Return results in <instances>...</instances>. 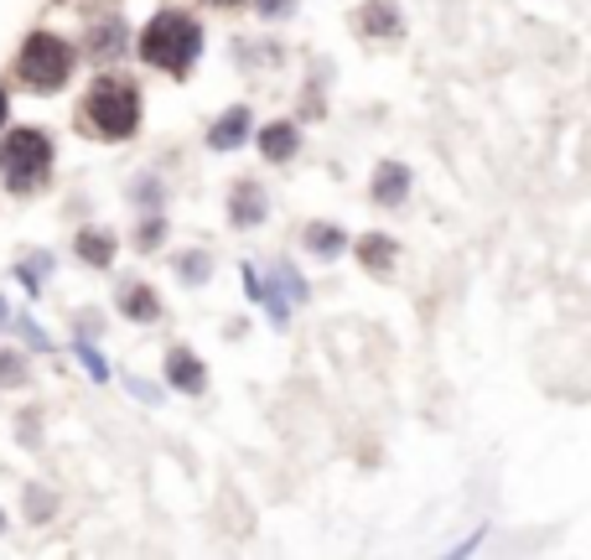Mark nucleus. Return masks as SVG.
I'll return each mask as SVG.
<instances>
[{
    "label": "nucleus",
    "instance_id": "nucleus-2",
    "mask_svg": "<svg viewBox=\"0 0 591 560\" xmlns=\"http://www.w3.org/2000/svg\"><path fill=\"white\" fill-rule=\"evenodd\" d=\"M202 52V32L187 11H161L146 32H140V58L161 68V73H187Z\"/></svg>",
    "mask_w": 591,
    "mask_h": 560
},
{
    "label": "nucleus",
    "instance_id": "nucleus-1",
    "mask_svg": "<svg viewBox=\"0 0 591 560\" xmlns=\"http://www.w3.org/2000/svg\"><path fill=\"white\" fill-rule=\"evenodd\" d=\"M79 125L89 136H104V140L136 136L140 130V89L130 79H119V73L94 79L79 104Z\"/></svg>",
    "mask_w": 591,
    "mask_h": 560
},
{
    "label": "nucleus",
    "instance_id": "nucleus-14",
    "mask_svg": "<svg viewBox=\"0 0 591 560\" xmlns=\"http://www.w3.org/2000/svg\"><path fill=\"white\" fill-rule=\"evenodd\" d=\"M244 285H250V296H255V301H265V312H270V322H280V327H286V317H291V306L280 301L276 285H270V280H259L255 270H244Z\"/></svg>",
    "mask_w": 591,
    "mask_h": 560
},
{
    "label": "nucleus",
    "instance_id": "nucleus-15",
    "mask_svg": "<svg viewBox=\"0 0 591 560\" xmlns=\"http://www.w3.org/2000/svg\"><path fill=\"white\" fill-rule=\"evenodd\" d=\"M79 260L109 265V260H115V240H109V234H99V229H83V234H79Z\"/></svg>",
    "mask_w": 591,
    "mask_h": 560
},
{
    "label": "nucleus",
    "instance_id": "nucleus-13",
    "mask_svg": "<svg viewBox=\"0 0 591 560\" xmlns=\"http://www.w3.org/2000/svg\"><path fill=\"white\" fill-rule=\"evenodd\" d=\"M358 260H363L369 276H384V270L394 265V240H384V234H363V240H358Z\"/></svg>",
    "mask_w": 591,
    "mask_h": 560
},
{
    "label": "nucleus",
    "instance_id": "nucleus-28",
    "mask_svg": "<svg viewBox=\"0 0 591 560\" xmlns=\"http://www.w3.org/2000/svg\"><path fill=\"white\" fill-rule=\"evenodd\" d=\"M0 529H5V514H0Z\"/></svg>",
    "mask_w": 591,
    "mask_h": 560
},
{
    "label": "nucleus",
    "instance_id": "nucleus-16",
    "mask_svg": "<svg viewBox=\"0 0 591 560\" xmlns=\"http://www.w3.org/2000/svg\"><path fill=\"white\" fill-rule=\"evenodd\" d=\"M5 327H11V332H21V338L32 342V348H53V338H47L42 327H32V317H16V312H11V322H5Z\"/></svg>",
    "mask_w": 591,
    "mask_h": 560
},
{
    "label": "nucleus",
    "instance_id": "nucleus-18",
    "mask_svg": "<svg viewBox=\"0 0 591 560\" xmlns=\"http://www.w3.org/2000/svg\"><path fill=\"white\" fill-rule=\"evenodd\" d=\"M0 384H26V363H21V353H0Z\"/></svg>",
    "mask_w": 591,
    "mask_h": 560
},
{
    "label": "nucleus",
    "instance_id": "nucleus-19",
    "mask_svg": "<svg viewBox=\"0 0 591 560\" xmlns=\"http://www.w3.org/2000/svg\"><path fill=\"white\" fill-rule=\"evenodd\" d=\"M177 270H182V276H187V280H193V285H197V280H208V255H182V260H177Z\"/></svg>",
    "mask_w": 591,
    "mask_h": 560
},
{
    "label": "nucleus",
    "instance_id": "nucleus-8",
    "mask_svg": "<svg viewBox=\"0 0 591 560\" xmlns=\"http://www.w3.org/2000/svg\"><path fill=\"white\" fill-rule=\"evenodd\" d=\"M270 213V202H265V192H259L255 182H239L234 198H229V219L239 223V229H255L259 219Z\"/></svg>",
    "mask_w": 591,
    "mask_h": 560
},
{
    "label": "nucleus",
    "instance_id": "nucleus-21",
    "mask_svg": "<svg viewBox=\"0 0 591 560\" xmlns=\"http://www.w3.org/2000/svg\"><path fill=\"white\" fill-rule=\"evenodd\" d=\"M47 509H53V503H47V493H42V488H32V493H26V514H32V520H47Z\"/></svg>",
    "mask_w": 591,
    "mask_h": 560
},
{
    "label": "nucleus",
    "instance_id": "nucleus-5",
    "mask_svg": "<svg viewBox=\"0 0 591 560\" xmlns=\"http://www.w3.org/2000/svg\"><path fill=\"white\" fill-rule=\"evenodd\" d=\"M166 380L177 384L182 395H202L208 369H202V359H197L193 348H172V353H166Z\"/></svg>",
    "mask_w": 591,
    "mask_h": 560
},
{
    "label": "nucleus",
    "instance_id": "nucleus-17",
    "mask_svg": "<svg viewBox=\"0 0 591 560\" xmlns=\"http://www.w3.org/2000/svg\"><path fill=\"white\" fill-rule=\"evenodd\" d=\"M53 270L47 255H32V260H21V280H26V291H42V276Z\"/></svg>",
    "mask_w": 591,
    "mask_h": 560
},
{
    "label": "nucleus",
    "instance_id": "nucleus-10",
    "mask_svg": "<svg viewBox=\"0 0 591 560\" xmlns=\"http://www.w3.org/2000/svg\"><path fill=\"white\" fill-rule=\"evenodd\" d=\"M296 145H301V136H296V125H291V120H276V125H265V130H259V156L291 161V156H296Z\"/></svg>",
    "mask_w": 591,
    "mask_h": 560
},
{
    "label": "nucleus",
    "instance_id": "nucleus-11",
    "mask_svg": "<svg viewBox=\"0 0 591 560\" xmlns=\"http://www.w3.org/2000/svg\"><path fill=\"white\" fill-rule=\"evenodd\" d=\"M244 136H250V109H244V104H234V109H229V115H223V120L208 130V145H213V151H234Z\"/></svg>",
    "mask_w": 591,
    "mask_h": 560
},
{
    "label": "nucleus",
    "instance_id": "nucleus-4",
    "mask_svg": "<svg viewBox=\"0 0 591 560\" xmlns=\"http://www.w3.org/2000/svg\"><path fill=\"white\" fill-rule=\"evenodd\" d=\"M16 73L26 89L53 94V89H62L68 73H73V47L62 37H53V32H32L26 47H21V58H16Z\"/></svg>",
    "mask_w": 591,
    "mask_h": 560
},
{
    "label": "nucleus",
    "instance_id": "nucleus-23",
    "mask_svg": "<svg viewBox=\"0 0 591 560\" xmlns=\"http://www.w3.org/2000/svg\"><path fill=\"white\" fill-rule=\"evenodd\" d=\"M161 234H166V229H161V219H151V223H146V229H140V249H157V244H161Z\"/></svg>",
    "mask_w": 591,
    "mask_h": 560
},
{
    "label": "nucleus",
    "instance_id": "nucleus-22",
    "mask_svg": "<svg viewBox=\"0 0 591 560\" xmlns=\"http://www.w3.org/2000/svg\"><path fill=\"white\" fill-rule=\"evenodd\" d=\"M119 42H125V37H119V26H99V42H94L99 52H115Z\"/></svg>",
    "mask_w": 591,
    "mask_h": 560
},
{
    "label": "nucleus",
    "instance_id": "nucleus-20",
    "mask_svg": "<svg viewBox=\"0 0 591 560\" xmlns=\"http://www.w3.org/2000/svg\"><path fill=\"white\" fill-rule=\"evenodd\" d=\"M79 353H83V363H89V374H94V380H109V363L99 359V353L89 348V342H79Z\"/></svg>",
    "mask_w": 591,
    "mask_h": 560
},
{
    "label": "nucleus",
    "instance_id": "nucleus-3",
    "mask_svg": "<svg viewBox=\"0 0 591 560\" xmlns=\"http://www.w3.org/2000/svg\"><path fill=\"white\" fill-rule=\"evenodd\" d=\"M53 172V140L42 136V130H11L5 145H0V177L11 192H32L42 187Z\"/></svg>",
    "mask_w": 591,
    "mask_h": 560
},
{
    "label": "nucleus",
    "instance_id": "nucleus-9",
    "mask_svg": "<svg viewBox=\"0 0 591 560\" xmlns=\"http://www.w3.org/2000/svg\"><path fill=\"white\" fill-rule=\"evenodd\" d=\"M119 312L130 322H157L161 317V301H157V291L151 285H119Z\"/></svg>",
    "mask_w": 591,
    "mask_h": 560
},
{
    "label": "nucleus",
    "instance_id": "nucleus-24",
    "mask_svg": "<svg viewBox=\"0 0 591 560\" xmlns=\"http://www.w3.org/2000/svg\"><path fill=\"white\" fill-rule=\"evenodd\" d=\"M259 11L265 16H280V11H291V0H259Z\"/></svg>",
    "mask_w": 591,
    "mask_h": 560
},
{
    "label": "nucleus",
    "instance_id": "nucleus-12",
    "mask_svg": "<svg viewBox=\"0 0 591 560\" xmlns=\"http://www.w3.org/2000/svg\"><path fill=\"white\" fill-rule=\"evenodd\" d=\"M306 249L312 255H322V260H333V255H343V244H348V234L337 229V223H306Z\"/></svg>",
    "mask_w": 591,
    "mask_h": 560
},
{
    "label": "nucleus",
    "instance_id": "nucleus-25",
    "mask_svg": "<svg viewBox=\"0 0 591 560\" xmlns=\"http://www.w3.org/2000/svg\"><path fill=\"white\" fill-rule=\"evenodd\" d=\"M5 322H11V312H5V301H0V327H5Z\"/></svg>",
    "mask_w": 591,
    "mask_h": 560
},
{
    "label": "nucleus",
    "instance_id": "nucleus-26",
    "mask_svg": "<svg viewBox=\"0 0 591 560\" xmlns=\"http://www.w3.org/2000/svg\"><path fill=\"white\" fill-rule=\"evenodd\" d=\"M0 125H5V94H0Z\"/></svg>",
    "mask_w": 591,
    "mask_h": 560
},
{
    "label": "nucleus",
    "instance_id": "nucleus-7",
    "mask_svg": "<svg viewBox=\"0 0 591 560\" xmlns=\"http://www.w3.org/2000/svg\"><path fill=\"white\" fill-rule=\"evenodd\" d=\"M358 32H363V37L399 42V32H405V26H399V11H394L390 0H369V5L358 11Z\"/></svg>",
    "mask_w": 591,
    "mask_h": 560
},
{
    "label": "nucleus",
    "instance_id": "nucleus-27",
    "mask_svg": "<svg viewBox=\"0 0 591 560\" xmlns=\"http://www.w3.org/2000/svg\"><path fill=\"white\" fill-rule=\"evenodd\" d=\"M213 5H239V0H213Z\"/></svg>",
    "mask_w": 591,
    "mask_h": 560
},
{
    "label": "nucleus",
    "instance_id": "nucleus-6",
    "mask_svg": "<svg viewBox=\"0 0 591 560\" xmlns=\"http://www.w3.org/2000/svg\"><path fill=\"white\" fill-rule=\"evenodd\" d=\"M405 198H410V166H399V161H379V172H374V202H384V208H399Z\"/></svg>",
    "mask_w": 591,
    "mask_h": 560
}]
</instances>
